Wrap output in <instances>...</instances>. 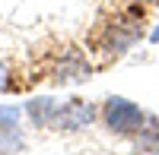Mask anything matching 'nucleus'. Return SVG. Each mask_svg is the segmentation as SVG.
Instances as JSON below:
<instances>
[{
	"label": "nucleus",
	"instance_id": "7",
	"mask_svg": "<svg viewBox=\"0 0 159 155\" xmlns=\"http://www.w3.org/2000/svg\"><path fill=\"white\" fill-rule=\"evenodd\" d=\"M134 149L137 155H159V120H147V127L134 136Z\"/></svg>",
	"mask_w": 159,
	"mask_h": 155
},
{
	"label": "nucleus",
	"instance_id": "6",
	"mask_svg": "<svg viewBox=\"0 0 159 155\" xmlns=\"http://www.w3.org/2000/svg\"><path fill=\"white\" fill-rule=\"evenodd\" d=\"M25 149V133H22V124L13 120L3 124L0 120V155H16Z\"/></svg>",
	"mask_w": 159,
	"mask_h": 155
},
{
	"label": "nucleus",
	"instance_id": "9",
	"mask_svg": "<svg viewBox=\"0 0 159 155\" xmlns=\"http://www.w3.org/2000/svg\"><path fill=\"white\" fill-rule=\"evenodd\" d=\"M150 44H159V22H156V29L150 32Z\"/></svg>",
	"mask_w": 159,
	"mask_h": 155
},
{
	"label": "nucleus",
	"instance_id": "5",
	"mask_svg": "<svg viewBox=\"0 0 159 155\" xmlns=\"http://www.w3.org/2000/svg\"><path fill=\"white\" fill-rule=\"evenodd\" d=\"M57 108H61L57 98L38 95V98H29V101L22 105V114H25V117H29V124H35V127H54Z\"/></svg>",
	"mask_w": 159,
	"mask_h": 155
},
{
	"label": "nucleus",
	"instance_id": "8",
	"mask_svg": "<svg viewBox=\"0 0 159 155\" xmlns=\"http://www.w3.org/2000/svg\"><path fill=\"white\" fill-rule=\"evenodd\" d=\"M10 86H13V76H10V67H7V63H0V95H3V92H7Z\"/></svg>",
	"mask_w": 159,
	"mask_h": 155
},
{
	"label": "nucleus",
	"instance_id": "2",
	"mask_svg": "<svg viewBox=\"0 0 159 155\" xmlns=\"http://www.w3.org/2000/svg\"><path fill=\"white\" fill-rule=\"evenodd\" d=\"M143 38V16L140 13H118L102 29V48L108 54H124Z\"/></svg>",
	"mask_w": 159,
	"mask_h": 155
},
{
	"label": "nucleus",
	"instance_id": "4",
	"mask_svg": "<svg viewBox=\"0 0 159 155\" xmlns=\"http://www.w3.org/2000/svg\"><path fill=\"white\" fill-rule=\"evenodd\" d=\"M89 76H92V67L83 57V51L67 48L64 57H61V63L54 67V82H83V79H89Z\"/></svg>",
	"mask_w": 159,
	"mask_h": 155
},
{
	"label": "nucleus",
	"instance_id": "3",
	"mask_svg": "<svg viewBox=\"0 0 159 155\" xmlns=\"http://www.w3.org/2000/svg\"><path fill=\"white\" fill-rule=\"evenodd\" d=\"M96 105L86 98H67L64 105L57 108V117H54V130L61 133H80L96 120Z\"/></svg>",
	"mask_w": 159,
	"mask_h": 155
},
{
	"label": "nucleus",
	"instance_id": "10",
	"mask_svg": "<svg viewBox=\"0 0 159 155\" xmlns=\"http://www.w3.org/2000/svg\"><path fill=\"white\" fill-rule=\"evenodd\" d=\"M134 3H140V6H150V3H159V0H134Z\"/></svg>",
	"mask_w": 159,
	"mask_h": 155
},
{
	"label": "nucleus",
	"instance_id": "1",
	"mask_svg": "<svg viewBox=\"0 0 159 155\" xmlns=\"http://www.w3.org/2000/svg\"><path fill=\"white\" fill-rule=\"evenodd\" d=\"M99 114H102V127L105 130L115 133V136H124V139H134L143 127H147V120H150V114L143 111L137 101H130L124 95H108L102 101Z\"/></svg>",
	"mask_w": 159,
	"mask_h": 155
}]
</instances>
